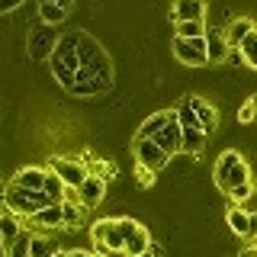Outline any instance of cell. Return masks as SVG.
Segmentation results:
<instances>
[{
	"mask_svg": "<svg viewBox=\"0 0 257 257\" xmlns=\"http://www.w3.org/2000/svg\"><path fill=\"white\" fill-rule=\"evenodd\" d=\"M212 177H215V187H219L222 193H228L231 187L251 183V167H247V161L241 158L235 148H228V151H222V155H219V161H215Z\"/></svg>",
	"mask_w": 257,
	"mask_h": 257,
	"instance_id": "obj_1",
	"label": "cell"
},
{
	"mask_svg": "<svg viewBox=\"0 0 257 257\" xmlns=\"http://www.w3.org/2000/svg\"><path fill=\"white\" fill-rule=\"evenodd\" d=\"M0 199H4V206L10 209V212H16L20 219H29V215H36L39 209H45V206H52V199L45 196L42 190H23V187H16V183H7L4 190H0Z\"/></svg>",
	"mask_w": 257,
	"mask_h": 257,
	"instance_id": "obj_2",
	"label": "cell"
},
{
	"mask_svg": "<svg viewBox=\"0 0 257 257\" xmlns=\"http://www.w3.org/2000/svg\"><path fill=\"white\" fill-rule=\"evenodd\" d=\"M58 39H61V32L58 26H36L26 36V52H29V58L32 61H48L55 55V48H58Z\"/></svg>",
	"mask_w": 257,
	"mask_h": 257,
	"instance_id": "obj_3",
	"label": "cell"
},
{
	"mask_svg": "<svg viewBox=\"0 0 257 257\" xmlns=\"http://www.w3.org/2000/svg\"><path fill=\"white\" fill-rule=\"evenodd\" d=\"M174 55L187 68H206L209 52H206V36L203 39H174Z\"/></svg>",
	"mask_w": 257,
	"mask_h": 257,
	"instance_id": "obj_4",
	"label": "cell"
},
{
	"mask_svg": "<svg viewBox=\"0 0 257 257\" xmlns=\"http://www.w3.org/2000/svg\"><path fill=\"white\" fill-rule=\"evenodd\" d=\"M167 161H171V155H167L155 139H135V164H142V167H148V171L158 174Z\"/></svg>",
	"mask_w": 257,
	"mask_h": 257,
	"instance_id": "obj_5",
	"label": "cell"
},
{
	"mask_svg": "<svg viewBox=\"0 0 257 257\" xmlns=\"http://www.w3.org/2000/svg\"><path fill=\"white\" fill-rule=\"evenodd\" d=\"M48 171H55L68 187H74V190H80V183L90 177V167H87L84 161H77V158H52V167H48Z\"/></svg>",
	"mask_w": 257,
	"mask_h": 257,
	"instance_id": "obj_6",
	"label": "cell"
},
{
	"mask_svg": "<svg viewBox=\"0 0 257 257\" xmlns=\"http://www.w3.org/2000/svg\"><path fill=\"white\" fill-rule=\"evenodd\" d=\"M26 228L39 231V235H48V231H58V228H64V212H61V203H52V206L39 209L36 215H29V219H26Z\"/></svg>",
	"mask_w": 257,
	"mask_h": 257,
	"instance_id": "obj_7",
	"label": "cell"
},
{
	"mask_svg": "<svg viewBox=\"0 0 257 257\" xmlns=\"http://www.w3.org/2000/svg\"><path fill=\"white\" fill-rule=\"evenodd\" d=\"M48 61H61V64H68V68H74V71L84 68V61H80V32H64L58 39L55 55Z\"/></svg>",
	"mask_w": 257,
	"mask_h": 257,
	"instance_id": "obj_8",
	"label": "cell"
},
{
	"mask_svg": "<svg viewBox=\"0 0 257 257\" xmlns=\"http://www.w3.org/2000/svg\"><path fill=\"white\" fill-rule=\"evenodd\" d=\"M26 219H20V215L16 212H10V209H0V251H10V247L16 244V238L23 235V228H26V225H23Z\"/></svg>",
	"mask_w": 257,
	"mask_h": 257,
	"instance_id": "obj_9",
	"label": "cell"
},
{
	"mask_svg": "<svg viewBox=\"0 0 257 257\" xmlns=\"http://www.w3.org/2000/svg\"><path fill=\"white\" fill-rule=\"evenodd\" d=\"M209 145V132L203 125H180V155L199 158Z\"/></svg>",
	"mask_w": 257,
	"mask_h": 257,
	"instance_id": "obj_10",
	"label": "cell"
},
{
	"mask_svg": "<svg viewBox=\"0 0 257 257\" xmlns=\"http://www.w3.org/2000/svg\"><path fill=\"white\" fill-rule=\"evenodd\" d=\"M106 87H109V80H103V77H96L93 71L80 68V71H77L74 87H71L68 93H74V96H100L103 90H106Z\"/></svg>",
	"mask_w": 257,
	"mask_h": 257,
	"instance_id": "obj_11",
	"label": "cell"
},
{
	"mask_svg": "<svg viewBox=\"0 0 257 257\" xmlns=\"http://www.w3.org/2000/svg\"><path fill=\"white\" fill-rule=\"evenodd\" d=\"M187 106L193 109V116L199 119V125L206 128L209 135L215 132V125H219V109L212 106V103H206L203 96H187Z\"/></svg>",
	"mask_w": 257,
	"mask_h": 257,
	"instance_id": "obj_12",
	"label": "cell"
},
{
	"mask_svg": "<svg viewBox=\"0 0 257 257\" xmlns=\"http://www.w3.org/2000/svg\"><path fill=\"white\" fill-rule=\"evenodd\" d=\"M77 196H80V206H84V209L100 206V203H103V196H106V180H103V177H96V174H90L84 183H80Z\"/></svg>",
	"mask_w": 257,
	"mask_h": 257,
	"instance_id": "obj_13",
	"label": "cell"
},
{
	"mask_svg": "<svg viewBox=\"0 0 257 257\" xmlns=\"http://www.w3.org/2000/svg\"><path fill=\"white\" fill-rule=\"evenodd\" d=\"M155 142L167 155H180V119H177V109H171V119H167V125L155 135Z\"/></svg>",
	"mask_w": 257,
	"mask_h": 257,
	"instance_id": "obj_14",
	"label": "cell"
},
{
	"mask_svg": "<svg viewBox=\"0 0 257 257\" xmlns=\"http://www.w3.org/2000/svg\"><path fill=\"white\" fill-rule=\"evenodd\" d=\"M174 23H190V20H206V0H174L171 7Z\"/></svg>",
	"mask_w": 257,
	"mask_h": 257,
	"instance_id": "obj_15",
	"label": "cell"
},
{
	"mask_svg": "<svg viewBox=\"0 0 257 257\" xmlns=\"http://www.w3.org/2000/svg\"><path fill=\"white\" fill-rule=\"evenodd\" d=\"M206 52H209V64H222L228 58L231 45H228V39H225V29H209L206 32Z\"/></svg>",
	"mask_w": 257,
	"mask_h": 257,
	"instance_id": "obj_16",
	"label": "cell"
},
{
	"mask_svg": "<svg viewBox=\"0 0 257 257\" xmlns=\"http://www.w3.org/2000/svg\"><path fill=\"white\" fill-rule=\"evenodd\" d=\"M45 177H48V167H20V171L13 174V180L16 187H23V190H42L45 187Z\"/></svg>",
	"mask_w": 257,
	"mask_h": 257,
	"instance_id": "obj_17",
	"label": "cell"
},
{
	"mask_svg": "<svg viewBox=\"0 0 257 257\" xmlns=\"http://www.w3.org/2000/svg\"><path fill=\"white\" fill-rule=\"evenodd\" d=\"M254 29H257L254 20H247V16H238V20H231L228 26H225V39H228L231 48H241V42H244V39L251 36Z\"/></svg>",
	"mask_w": 257,
	"mask_h": 257,
	"instance_id": "obj_18",
	"label": "cell"
},
{
	"mask_svg": "<svg viewBox=\"0 0 257 257\" xmlns=\"http://www.w3.org/2000/svg\"><path fill=\"white\" fill-rule=\"evenodd\" d=\"M247 219H251V209H244V206H231L228 215H225L231 235H238V238H247Z\"/></svg>",
	"mask_w": 257,
	"mask_h": 257,
	"instance_id": "obj_19",
	"label": "cell"
},
{
	"mask_svg": "<svg viewBox=\"0 0 257 257\" xmlns=\"http://www.w3.org/2000/svg\"><path fill=\"white\" fill-rule=\"evenodd\" d=\"M71 10H64L58 4H48V0H39V20L45 23V26H61L64 20H68Z\"/></svg>",
	"mask_w": 257,
	"mask_h": 257,
	"instance_id": "obj_20",
	"label": "cell"
},
{
	"mask_svg": "<svg viewBox=\"0 0 257 257\" xmlns=\"http://www.w3.org/2000/svg\"><path fill=\"white\" fill-rule=\"evenodd\" d=\"M167 119H171V109H164V112H155V116H148V119H145V122L139 125L135 139H155V135L161 132V128L167 125Z\"/></svg>",
	"mask_w": 257,
	"mask_h": 257,
	"instance_id": "obj_21",
	"label": "cell"
},
{
	"mask_svg": "<svg viewBox=\"0 0 257 257\" xmlns=\"http://www.w3.org/2000/svg\"><path fill=\"white\" fill-rule=\"evenodd\" d=\"M148 247H151V235H148V228H145V225H139V228H135L132 235L125 238V254L135 257V254L148 251Z\"/></svg>",
	"mask_w": 257,
	"mask_h": 257,
	"instance_id": "obj_22",
	"label": "cell"
},
{
	"mask_svg": "<svg viewBox=\"0 0 257 257\" xmlns=\"http://www.w3.org/2000/svg\"><path fill=\"white\" fill-rule=\"evenodd\" d=\"M42 193L52 203H64V193H68V183L61 180L55 171H48V177H45V187H42Z\"/></svg>",
	"mask_w": 257,
	"mask_h": 257,
	"instance_id": "obj_23",
	"label": "cell"
},
{
	"mask_svg": "<svg viewBox=\"0 0 257 257\" xmlns=\"http://www.w3.org/2000/svg\"><path fill=\"white\" fill-rule=\"evenodd\" d=\"M55 251H58V244H55L48 235H32V247H29V257H55Z\"/></svg>",
	"mask_w": 257,
	"mask_h": 257,
	"instance_id": "obj_24",
	"label": "cell"
},
{
	"mask_svg": "<svg viewBox=\"0 0 257 257\" xmlns=\"http://www.w3.org/2000/svg\"><path fill=\"white\" fill-rule=\"evenodd\" d=\"M206 20H190V23H177V39H203L206 36Z\"/></svg>",
	"mask_w": 257,
	"mask_h": 257,
	"instance_id": "obj_25",
	"label": "cell"
},
{
	"mask_svg": "<svg viewBox=\"0 0 257 257\" xmlns=\"http://www.w3.org/2000/svg\"><path fill=\"white\" fill-rule=\"evenodd\" d=\"M61 212H64V228H80V222H84V209H80L77 203H71V199H64L61 203Z\"/></svg>",
	"mask_w": 257,
	"mask_h": 257,
	"instance_id": "obj_26",
	"label": "cell"
},
{
	"mask_svg": "<svg viewBox=\"0 0 257 257\" xmlns=\"http://www.w3.org/2000/svg\"><path fill=\"white\" fill-rule=\"evenodd\" d=\"M32 235H36L32 228H23V235L16 238V244H13V247H10V251H7L4 257H29V247H32Z\"/></svg>",
	"mask_w": 257,
	"mask_h": 257,
	"instance_id": "obj_27",
	"label": "cell"
},
{
	"mask_svg": "<svg viewBox=\"0 0 257 257\" xmlns=\"http://www.w3.org/2000/svg\"><path fill=\"white\" fill-rule=\"evenodd\" d=\"M241 55H244V64H247V68L257 71V29L244 39V42H241Z\"/></svg>",
	"mask_w": 257,
	"mask_h": 257,
	"instance_id": "obj_28",
	"label": "cell"
},
{
	"mask_svg": "<svg viewBox=\"0 0 257 257\" xmlns=\"http://www.w3.org/2000/svg\"><path fill=\"white\" fill-rule=\"evenodd\" d=\"M251 196H254V180H251V183H241V187H231V190H228V199H231V206H244Z\"/></svg>",
	"mask_w": 257,
	"mask_h": 257,
	"instance_id": "obj_29",
	"label": "cell"
},
{
	"mask_svg": "<svg viewBox=\"0 0 257 257\" xmlns=\"http://www.w3.org/2000/svg\"><path fill=\"white\" fill-rule=\"evenodd\" d=\"M90 174L109 180V177H116V164H112V161H90Z\"/></svg>",
	"mask_w": 257,
	"mask_h": 257,
	"instance_id": "obj_30",
	"label": "cell"
},
{
	"mask_svg": "<svg viewBox=\"0 0 257 257\" xmlns=\"http://www.w3.org/2000/svg\"><path fill=\"white\" fill-rule=\"evenodd\" d=\"M257 119V109H254V103L247 100V103H241V109H238V122L241 125H247V122H254Z\"/></svg>",
	"mask_w": 257,
	"mask_h": 257,
	"instance_id": "obj_31",
	"label": "cell"
},
{
	"mask_svg": "<svg viewBox=\"0 0 257 257\" xmlns=\"http://www.w3.org/2000/svg\"><path fill=\"white\" fill-rule=\"evenodd\" d=\"M155 183V171H148V167L139 164V187H151Z\"/></svg>",
	"mask_w": 257,
	"mask_h": 257,
	"instance_id": "obj_32",
	"label": "cell"
},
{
	"mask_svg": "<svg viewBox=\"0 0 257 257\" xmlns=\"http://www.w3.org/2000/svg\"><path fill=\"white\" fill-rule=\"evenodd\" d=\"M225 64H231V68L244 64V55H241V48H231V52H228V58H225Z\"/></svg>",
	"mask_w": 257,
	"mask_h": 257,
	"instance_id": "obj_33",
	"label": "cell"
},
{
	"mask_svg": "<svg viewBox=\"0 0 257 257\" xmlns=\"http://www.w3.org/2000/svg\"><path fill=\"white\" fill-rule=\"evenodd\" d=\"M16 7H23V0H0V16L10 13V10H16Z\"/></svg>",
	"mask_w": 257,
	"mask_h": 257,
	"instance_id": "obj_34",
	"label": "cell"
},
{
	"mask_svg": "<svg viewBox=\"0 0 257 257\" xmlns=\"http://www.w3.org/2000/svg\"><path fill=\"white\" fill-rule=\"evenodd\" d=\"M247 238H257V212H251L247 219Z\"/></svg>",
	"mask_w": 257,
	"mask_h": 257,
	"instance_id": "obj_35",
	"label": "cell"
},
{
	"mask_svg": "<svg viewBox=\"0 0 257 257\" xmlns=\"http://www.w3.org/2000/svg\"><path fill=\"white\" fill-rule=\"evenodd\" d=\"M135 257H161V244H155V241H151L148 251H142V254H135Z\"/></svg>",
	"mask_w": 257,
	"mask_h": 257,
	"instance_id": "obj_36",
	"label": "cell"
},
{
	"mask_svg": "<svg viewBox=\"0 0 257 257\" xmlns=\"http://www.w3.org/2000/svg\"><path fill=\"white\" fill-rule=\"evenodd\" d=\"M238 257H257V241H254V244H247V247H244V251H241Z\"/></svg>",
	"mask_w": 257,
	"mask_h": 257,
	"instance_id": "obj_37",
	"label": "cell"
},
{
	"mask_svg": "<svg viewBox=\"0 0 257 257\" xmlns=\"http://www.w3.org/2000/svg\"><path fill=\"white\" fill-rule=\"evenodd\" d=\"M48 4H58V7H64V10H71V7H74V0H48Z\"/></svg>",
	"mask_w": 257,
	"mask_h": 257,
	"instance_id": "obj_38",
	"label": "cell"
},
{
	"mask_svg": "<svg viewBox=\"0 0 257 257\" xmlns=\"http://www.w3.org/2000/svg\"><path fill=\"white\" fill-rule=\"evenodd\" d=\"M251 103H254V109H257V96H251Z\"/></svg>",
	"mask_w": 257,
	"mask_h": 257,
	"instance_id": "obj_39",
	"label": "cell"
},
{
	"mask_svg": "<svg viewBox=\"0 0 257 257\" xmlns=\"http://www.w3.org/2000/svg\"><path fill=\"white\" fill-rule=\"evenodd\" d=\"M254 196H257V180H254Z\"/></svg>",
	"mask_w": 257,
	"mask_h": 257,
	"instance_id": "obj_40",
	"label": "cell"
},
{
	"mask_svg": "<svg viewBox=\"0 0 257 257\" xmlns=\"http://www.w3.org/2000/svg\"><path fill=\"white\" fill-rule=\"evenodd\" d=\"M0 209H4V199H0Z\"/></svg>",
	"mask_w": 257,
	"mask_h": 257,
	"instance_id": "obj_41",
	"label": "cell"
},
{
	"mask_svg": "<svg viewBox=\"0 0 257 257\" xmlns=\"http://www.w3.org/2000/svg\"><path fill=\"white\" fill-rule=\"evenodd\" d=\"M0 190H4V187H0Z\"/></svg>",
	"mask_w": 257,
	"mask_h": 257,
	"instance_id": "obj_42",
	"label": "cell"
}]
</instances>
